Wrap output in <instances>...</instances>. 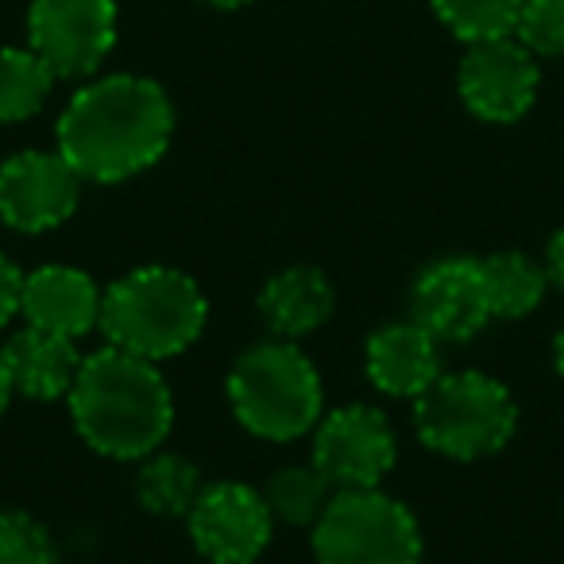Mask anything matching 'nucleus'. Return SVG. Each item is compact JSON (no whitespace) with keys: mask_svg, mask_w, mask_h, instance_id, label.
Listing matches in <instances>:
<instances>
[{"mask_svg":"<svg viewBox=\"0 0 564 564\" xmlns=\"http://www.w3.org/2000/svg\"><path fill=\"white\" fill-rule=\"evenodd\" d=\"M171 140V94L143 74L89 78L55 124V151L94 186H120L151 171Z\"/></svg>","mask_w":564,"mask_h":564,"instance_id":"1","label":"nucleus"},{"mask_svg":"<svg viewBox=\"0 0 564 564\" xmlns=\"http://www.w3.org/2000/svg\"><path fill=\"white\" fill-rule=\"evenodd\" d=\"M74 433L105 460L135 464L166 445L174 430V391L163 364L101 345L82 360L66 394Z\"/></svg>","mask_w":564,"mask_h":564,"instance_id":"2","label":"nucleus"},{"mask_svg":"<svg viewBox=\"0 0 564 564\" xmlns=\"http://www.w3.org/2000/svg\"><path fill=\"white\" fill-rule=\"evenodd\" d=\"M209 325V299L202 282L171 263H143L105 286L101 337L105 345L140 360L166 364L189 352Z\"/></svg>","mask_w":564,"mask_h":564,"instance_id":"3","label":"nucleus"},{"mask_svg":"<svg viewBox=\"0 0 564 564\" xmlns=\"http://www.w3.org/2000/svg\"><path fill=\"white\" fill-rule=\"evenodd\" d=\"M225 399L236 425L263 445H294L310 437L325 414V383L317 364L294 340L267 337L248 345L225 376Z\"/></svg>","mask_w":564,"mask_h":564,"instance_id":"4","label":"nucleus"},{"mask_svg":"<svg viewBox=\"0 0 564 564\" xmlns=\"http://www.w3.org/2000/svg\"><path fill=\"white\" fill-rule=\"evenodd\" d=\"M414 437L445 460L499 456L518 433V399L499 376L479 368L441 371L414 399Z\"/></svg>","mask_w":564,"mask_h":564,"instance_id":"5","label":"nucleus"},{"mask_svg":"<svg viewBox=\"0 0 564 564\" xmlns=\"http://www.w3.org/2000/svg\"><path fill=\"white\" fill-rule=\"evenodd\" d=\"M314 564H422L425 538L417 514L383 487L337 491L310 530Z\"/></svg>","mask_w":564,"mask_h":564,"instance_id":"6","label":"nucleus"},{"mask_svg":"<svg viewBox=\"0 0 564 564\" xmlns=\"http://www.w3.org/2000/svg\"><path fill=\"white\" fill-rule=\"evenodd\" d=\"M310 464L333 484V491H371L399 464V430L376 402H348L325 410L310 433Z\"/></svg>","mask_w":564,"mask_h":564,"instance_id":"7","label":"nucleus"},{"mask_svg":"<svg viewBox=\"0 0 564 564\" xmlns=\"http://www.w3.org/2000/svg\"><path fill=\"white\" fill-rule=\"evenodd\" d=\"M182 522L205 564H256L274 538V514L263 491L243 479L205 484Z\"/></svg>","mask_w":564,"mask_h":564,"instance_id":"8","label":"nucleus"},{"mask_svg":"<svg viewBox=\"0 0 564 564\" xmlns=\"http://www.w3.org/2000/svg\"><path fill=\"white\" fill-rule=\"evenodd\" d=\"M28 47L58 82H86L117 47V0H32Z\"/></svg>","mask_w":564,"mask_h":564,"instance_id":"9","label":"nucleus"},{"mask_svg":"<svg viewBox=\"0 0 564 564\" xmlns=\"http://www.w3.org/2000/svg\"><path fill=\"white\" fill-rule=\"evenodd\" d=\"M541 89V66L514 35L468 43L456 66L460 105L484 124H518L533 109Z\"/></svg>","mask_w":564,"mask_h":564,"instance_id":"10","label":"nucleus"},{"mask_svg":"<svg viewBox=\"0 0 564 564\" xmlns=\"http://www.w3.org/2000/svg\"><path fill=\"white\" fill-rule=\"evenodd\" d=\"M82 174L58 151H17L0 163V225L20 236L63 228L82 205Z\"/></svg>","mask_w":564,"mask_h":564,"instance_id":"11","label":"nucleus"},{"mask_svg":"<svg viewBox=\"0 0 564 564\" xmlns=\"http://www.w3.org/2000/svg\"><path fill=\"white\" fill-rule=\"evenodd\" d=\"M410 322L441 345H468L491 325L484 267L476 256H441L410 282Z\"/></svg>","mask_w":564,"mask_h":564,"instance_id":"12","label":"nucleus"},{"mask_svg":"<svg viewBox=\"0 0 564 564\" xmlns=\"http://www.w3.org/2000/svg\"><path fill=\"white\" fill-rule=\"evenodd\" d=\"M101 299L105 286L89 271L74 263H43L35 271H24L20 317L32 329L82 340L101 325Z\"/></svg>","mask_w":564,"mask_h":564,"instance_id":"13","label":"nucleus"},{"mask_svg":"<svg viewBox=\"0 0 564 564\" xmlns=\"http://www.w3.org/2000/svg\"><path fill=\"white\" fill-rule=\"evenodd\" d=\"M445 371L441 340L430 337L417 322H387L364 340V376L387 399L414 402L433 379Z\"/></svg>","mask_w":564,"mask_h":564,"instance_id":"14","label":"nucleus"},{"mask_svg":"<svg viewBox=\"0 0 564 564\" xmlns=\"http://www.w3.org/2000/svg\"><path fill=\"white\" fill-rule=\"evenodd\" d=\"M256 310L267 325V337L302 345L306 337L322 333L337 314V286L322 267L291 263L259 286Z\"/></svg>","mask_w":564,"mask_h":564,"instance_id":"15","label":"nucleus"},{"mask_svg":"<svg viewBox=\"0 0 564 564\" xmlns=\"http://www.w3.org/2000/svg\"><path fill=\"white\" fill-rule=\"evenodd\" d=\"M0 352H4V364H9L12 391L28 402L66 399L82 371V360H86L78 352V340L55 337V333L32 329V325L12 333L9 345L0 348Z\"/></svg>","mask_w":564,"mask_h":564,"instance_id":"16","label":"nucleus"},{"mask_svg":"<svg viewBox=\"0 0 564 564\" xmlns=\"http://www.w3.org/2000/svg\"><path fill=\"white\" fill-rule=\"evenodd\" d=\"M205 479L197 460H189L186 453H174V448H155L143 460H135V476H132V495L140 502L143 514L163 518H186L194 499L202 495Z\"/></svg>","mask_w":564,"mask_h":564,"instance_id":"17","label":"nucleus"},{"mask_svg":"<svg viewBox=\"0 0 564 564\" xmlns=\"http://www.w3.org/2000/svg\"><path fill=\"white\" fill-rule=\"evenodd\" d=\"M479 267H484L491 322H522V317L538 314L549 294V274L541 259H533L530 251L502 248L479 256Z\"/></svg>","mask_w":564,"mask_h":564,"instance_id":"18","label":"nucleus"},{"mask_svg":"<svg viewBox=\"0 0 564 564\" xmlns=\"http://www.w3.org/2000/svg\"><path fill=\"white\" fill-rule=\"evenodd\" d=\"M274 514V525H291V530H314L317 518L333 502V484L314 468V464H282L271 471L267 487H259Z\"/></svg>","mask_w":564,"mask_h":564,"instance_id":"19","label":"nucleus"},{"mask_svg":"<svg viewBox=\"0 0 564 564\" xmlns=\"http://www.w3.org/2000/svg\"><path fill=\"white\" fill-rule=\"evenodd\" d=\"M55 70L32 47H0V124H24L55 94Z\"/></svg>","mask_w":564,"mask_h":564,"instance_id":"20","label":"nucleus"},{"mask_svg":"<svg viewBox=\"0 0 564 564\" xmlns=\"http://www.w3.org/2000/svg\"><path fill=\"white\" fill-rule=\"evenodd\" d=\"M518 9H522V0H433L437 20L460 43H484L510 35Z\"/></svg>","mask_w":564,"mask_h":564,"instance_id":"21","label":"nucleus"},{"mask_svg":"<svg viewBox=\"0 0 564 564\" xmlns=\"http://www.w3.org/2000/svg\"><path fill=\"white\" fill-rule=\"evenodd\" d=\"M58 538L43 518L0 507V564H58Z\"/></svg>","mask_w":564,"mask_h":564,"instance_id":"22","label":"nucleus"},{"mask_svg":"<svg viewBox=\"0 0 564 564\" xmlns=\"http://www.w3.org/2000/svg\"><path fill=\"white\" fill-rule=\"evenodd\" d=\"M514 35L533 58L564 55V0H522Z\"/></svg>","mask_w":564,"mask_h":564,"instance_id":"23","label":"nucleus"},{"mask_svg":"<svg viewBox=\"0 0 564 564\" xmlns=\"http://www.w3.org/2000/svg\"><path fill=\"white\" fill-rule=\"evenodd\" d=\"M20 294H24V271L9 251H0V333L20 317Z\"/></svg>","mask_w":564,"mask_h":564,"instance_id":"24","label":"nucleus"},{"mask_svg":"<svg viewBox=\"0 0 564 564\" xmlns=\"http://www.w3.org/2000/svg\"><path fill=\"white\" fill-rule=\"evenodd\" d=\"M541 263H545L549 286H556V291H564V225L556 228L553 236H549L545 256H541Z\"/></svg>","mask_w":564,"mask_h":564,"instance_id":"25","label":"nucleus"},{"mask_svg":"<svg viewBox=\"0 0 564 564\" xmlns=\"http://www.w3.org/2000/svg\"><path fill=\"white\" fill-rule=\"evenodd\" d=\"M12 379H9V364H4V352H0V417H4V410H9L12 402Z\"/></svg>","mask_w":564,"mask_h":564,"instance_id":"26","label":"nucleus"},{"mask_svg":"<svg viewBox=\"0 0 564 564\" xmlns=\"http://www.w3.org/2000/svg\"><path fill=\"white\" fill-rule=\"evenodd\" d=\"M553 364H556V371H561V379H564V325L556 329V337H553Z\"/></svg>","mask_w":564,"mask_h":564,"instance_id":"27","label":"nucleus"},{"mask_svg":"<svg viewBox=\"0 0 564 564\" xmlns=\"http://www.w3.org/2000/svg\"><path fill=\"white\" fill-rule=\"evenodd\" d=\"M213 9H243V4H256V0H205Z\"/></svg>","mask_w":564,"mask_h":564,"instance_id":"28","label":"nucleus"}]
</instances>
